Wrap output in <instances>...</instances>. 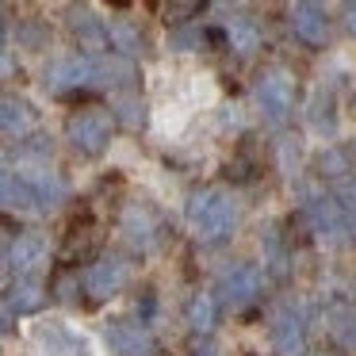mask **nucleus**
Returning a JSON list of instances; mask_svg holds the SVG:
<instances>
[{"label":"nucleus","instance_id":"23","mask_svg":"<svg viewBox=\"0 0 356 356\" xmlns=\"http://www.w3.org/2000/svg\"><path fill=\"white\" fill-rule=\"evenodd\" d=\"M108 39L115 42V50H123V54H134V50H142V35H138V27H131L127 19H115V24L108 27Z\"/></svg>","mask_w":356,"mask_h":356},{"label":"nucleus","instance_id":"22","mask_svg":"<svg viewBox=\"0 0 356 356\" xmlns=\"http://www.w3.org/2000/svg\"><path fill=\"white\" fill-rule=\"evenodd\" d=\"M330 333L333 337H341L345 345H356V314H353V307H333L330 310Z\"/></svg>","mask_w":356,"mask_h":356},{"label":"nucleus","instance_id":"30","mask_svg":"<svg viewBox=\"0 0 356 356\" xmlns=\"http://www.w3.org/2000/svg\"><path fill=\"white\" fill-rule=\"evenodd\" d=\"M0 31H4V24H0Z\"/></svg>","mask_w":356,"mask_h":356},{"label":"nucleus","instance_id":"17","mask_svg":"<svg viewBox=\"0 0 356 356\" xmlns=\"http://www.w3.org/2000/svg\"><path fill=\"white\" fill-rule=\"evenodd\" d=\"M42 299H47V295H42V284L31 280V276H24L8 291V310H16V314H31V310L42 307Z\"/></svg>","mask_w":356,"mask_h":356},{"label":"nucleus","instance_id":"14","mask_svg":"<svg viewBox=\"0 0 356 356\" xmlns=\"http://www.w3.org/2000/svg\"><path fill=\"white\" fill-rule=\"evenodd\" d=\"M123 234H127V241H131L134 249H149L154 245V234H157L154 215L142 211V207H127L123 211Z\"/></svg>","mask_w":356,"mask_h":356},{"label":"nucleus","instance_id":"1","mask_svg":"<svg viewBox=\"0 0 356 356\" xmlns=\"http://www.w3.org/2000/svg\"><path fill=\"white\" fill-rule=\"evenodd\" d=\"M234 218H238V211L222 188H203L188 203V222H192L200 241H222L234 230Z\"/></svg>","mask_w":356,"mask_h":356},{"label":"nucleus","instance_id":"8","mask_svg":"<svg viewBox=\"0 0 356 356\" xmlns=\"http://www.w3.org/2000/svg\"><path fill=\"white\" fill-rule=\"evenodd\" d=\"M19 177H24L27 192H31V203L39 211H50V207H58V203L65 200V180L58 177V172H50V169H24Z\"/></svg>","mask_w":356,"mask_h":356},{"label":"nucleus","instance_id":"21","mask_svg":"<svg viewBox=\"0 0 356 356\" xmlns=\"http://www.w3.org/2000/svg\"><path fill=\"white\" fill-rule=\"evenodd\" d=\"M257 47H261V35H257V27L249 24V19H234V24H230V50H238L241 58H249Z\"/></svg>","mask_w":356,"mask_h":356},{"label":"nucleus","instance_id":"7","mask_svg":"<svg viewBox=\"0 0 356 356\" xmlns=\"http://www.w3.org/2000/svg\"><path fill=\"white\" fill-rule=\"evenodd\" d=\"M108 341L119 356H157V341L146 325H134V322H115L108 330Z\"/></svg>","mask_w":356,"mask_h":356},{"label":"nucleus","instance_id":"29","mask_svg":"<svg viewBox=\"0 0 356 356\" xmlns=\"http://www.w3.org/2000/svg\"><path fill=\"white\" fill-rule=\"evenodd\" d=\"M4 325H8V318H4V310H0V333H4Z\"/></svg>","mask_w":356,"mask_h":356},{"label":"nucleus","instance_id":"16","mask_svg":"<svg viewBox=\"0 0 356 356\" xmlns=\"http://www.w3.org/2000/svg\"><path fill=\"white\" fill-rule=\"evenodd\" d=\"M0 207H19V211H31V192H27L24 177L12 169H0Z\"/></svg>","mask_w":356,"mask_h":356},{"label":"nucleus","instance_id":"27","mask_svg":"<svg viewBox=\"0 0 356 356\" xmlns=\"http://www.w3.org/2000/svg\"><path fill=\"white\" fill-rule=\"evenodd\" d=\"M192 356H215V345H211V341H195Z\"/></svg>","mask_w":356,"mask_h":356},{"label":"nucleus","instance_id":"12","mask_svg":"<svg viewBox=\"0 0 356 356\" xmlns=\"http://www.w3.org/2000/svg\"><path fill=\"white\" fill-rule=\"evenodd\" d=\"M8 261H12V268L19 272V280L31 276V272L47 261V238H42V234H19V238L12 241Z\"/></svg>","mask_w":356,"mask_h":356},{"label":"nucleus","instance_id":"11","mask_svg":"<svg viewBox=\"0 0 356 356\" xmlns=\"http://www.w3.org/2000/svg\"><path fill=\"white\" fill-rule=\"evenodd\" d=\"M291 27L302 42H310V47H325V39H330V24H325V12L318 8V4H295Z\"/></svg>","mask_w":356,"mask_h":356},{"label":"nucleus","instance_id":"24","mask_svg":"<svg viewBox=\"0 0 356 356\" xmlns=\"http://www.w3.org/2000/svg\"><path fill=\"white\" fill-rule=\"evenodd\" d=\"M203 4L200 0H172V4H157V16L165 19V24H184V19L200 16Z\"/></svg>","mask_w":356,"mask_h":356},{"label":"nucleus","instance_id":"28","mask_svg":"<svg viewBox=\"0 0 356 356\" xmlns=\"http://www.w3.org/2000/svg\"><path fill=\"white\" fill-rule=\"evenodd\" d=\"M345 16H348V31H356V4H348Z\"/></svg>","mask_w":356,"mask_h":356},{"label":"nucleus","instance_id":"18","mask_svg":"<svg viewBox=\"0 0 356 356\" xmlns=\"http://www.w3.org/2000/svg\"><path fill=\"white\" fill-rule=\"evenodd\" d=\"M215 318H218L215 295H195V299L188 302V325H192L195 333H211V325H215Z\"/></svg>","mask_w":356,"mask_h":356},{"label":"nucleus","instance_id":"10","mask_svg":"<svg viewBox=\"0 0 356 356\" xmlns=\"http://www.w3.org/2000/svg\"><path fill=\"white\" fill-rule=\"evenodd\" d=\"M96 249H100V226L96 222H77L70 234H65V241H62V264H81V261H92L96 257Z\"/></svg>","mask_w":356,"mask_h":356},{"label":"nucleus","instance_id":"26","mask_svg":"<svg viewBox=\"0 0 356 356\" xmlns=\"http://www.w3.org/2000/svg\"><path fill=\"white\" fill-rule=\"evenodd\" d=\"M119 119L127 127H138L142 123V104L138 100H119Z\"/></svg>","mask_w":356,"mask_h":356},{"label":"nucleus","instance_id":"20","mask_svg":"<svg viewBox=\"0 0 356 356\" xmlns=\"http://www.w3.org/2000/svg\"><path fill=\"white\" fill-rule=\"evenodd\" d=\"M73 31L81 35V42H85L88 50H100L104 47V27H100V19H92V12H85V8H77L73 12Z\"/></svg>","mask_w":356,"mask_h":356},{"label":"nucleus","instance_id":"6","mask_svg":"<svg viewBox=\"0 0 356 356\" xmlns=\"http://www.w3.org/2000/svg\"><path fill=\"white\" fill-rule=\"evenodd\" d=\"M218 295H222L230 307H245V302H253L257 295H261V272H257L253 264H234L222 276Z\"/></svg>","mask_w":356,"mask_h":356},{"label":"nucleus","instance_id":"5","mask_svg":"<svg viewBox=\"0 0 356 356\" xmlns=\"http://www.w3.org/2000/svg\"><path fill=\"white\" fill-rule=\"evenodd\" d=\"M88 85H96V58L70 54L50 65V88L54 92H73V88H88Z\"/></svg>","mask_w":356,"mask_h":356},{"label":"nucleus","instance_id":"25","mask_svg":"<svg viewBox=\"0 0 356 356\" xmlns=\"http://www.w3.org/2000/svg\"><path fill=\"white\" fill-rule=\"evenodd\" d=\"M54 295L62 302H73L77 299V280L70 276V272H58V280H54Z\"/></svg>","mask_w":356,"mask_h":356},{"label":"nucleus","instance_id":"2","mask_svg":"<svg viewBox=\"0 0 356 356\" xmlns=\"http://www.w3.org/2000/svg\"><path fill=\"white\" fill-rule=\"evenodd\" d=\"M111 131H115V119H111V111L104 108H81L70 115V127H65V134H70V142L81 149V154H104L111 142Z\"/></svg>","mask_w":356,"mask_h":356},{"label":"nucleus","instance_id":"3","mask_svg":"<svg viewBox=\"0 0 356 356\" xmlns=\"http://www.w3.org/2000/svg\"><path fill=\"white\" fill-rule=\"evenodd\" d=\"M257 96H261V108L268 111L272 123H284V119L295 111V81L287 77L284 70L264 73V77H261V88H257Z\"/></svg>","mask_w":356,"mask_h":356},{"label":"nucleus","instance_id":"4","mask_svg":"<svg viewBox=\"0 0 356 356\" xmlns=\"http://www.w3.org/2000/svg\"><path fill=\"white\" fill-rule=\"evenodd\" d=\"M127 276H131V264L123 257H104V261H96L85 272V287L92 299H111L115 291H123Z\"/></svg>","mask_w":356,"mask_h":356},{"label":"nucleus","instance_id":"19","mask_svg":"<svg viewBox=\"0 0 356 356\" xmlns=\"http://www.w3.org/2000/svg\"><path fill=\"white\" fill-rule=\"evenodd\" d=\"M134 70L127 58H96V85H123V81H131Z\"/></svg>","mask_w":356,"mask_h":356},{"label":"nucleus","instance_id":"9","mask_svg":"<svg viewBox=\"0 0 356 356\" xmlns=\"http://www.w3.org/2000/svg\"><path fill=\"white\" fill-rule=\"evenodd\" d=\"M272 345L280 356H302L307 348V325L295 310H280L276 322H272Z\"/></svg>","mask_w":356,"mask_h":356},{"label":"nucleus","instance_id":"15","mask_svg":"<svg viewBox=\"0 0 356 356\" xmlns=\"http://www.w3.org/2000/svg\"><path fill=\"white\" fill-rule=\"evenodd\" d=\"M31 127V108L16 96H0V134H24Z\"/></svg>","mask_w":356,"mask_h":356},{"label":"nucleus","instance_id":"13","mask_svg":"<svg viewBox=\"0 0 356 356\" xmlns=\"http://www.w3.org/2000/svg\"><path fill=\"white\" fill-rule=\"evenodd\" d=\"M307 215H310V222H314V230H322V234H337L341 226H345V207H341L333 195H310Z\"/></svg>","mask_w":356,"mask_h":356}]
</instances>
